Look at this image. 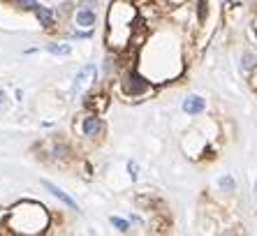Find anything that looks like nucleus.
<instances>
[{"label":"nucleus","instance_id":"2","mask_svg":"<svg viewBox=\"0 0 257 236\" xmlns=\"http://www.w3.org/2000/svg\"><path fill=\"white\" fill-rule=\"evenodd\" d=\"M7 232L10 234L37 236L44 234L49 227V211L40 202H19L7 215Z\"/></svg>","mask_w":257,"mask_h":236},{"label":"nucleus","instance_id":"5","mask_svg":"<svg viewBox=\"0 0 257 236\" xmlns=\"http://www.w3.org/2000/svg\"><path fill=\"white\" fill-rule=\"evenodd\" d=\"M97 21L95 14V0H84V5L76 12V26L84 28V30H93V26Z\"/></svg>","mask_w":257,"mask_h":236},{"label":"nucleus","instance_id":"9","mask_svg":"<svg viewBox=\"0 0 257 236\" xmlns=\"http://www.w3.org/2000/svg\"><path fill=\"white\" fill-rule=\"evenodd\" d=\"M204 104H206V102H204L199 95H190V97H185V100H183V111L197 116V114H202V111H204Z\"/></svg>","mask_w":257,"mask_h":236},{"label":"nucleus","instance_id":"20","mask_svg":"<svg viewBox=\"0 0 257 236\" xmlns=\"http://www.w3.org/2000/svg\"><path fill=\"white\" fill-rule=\"evenodd\" d=\"M255 35H257V28H255Z\"/></svg>","mask_w":257,"mask_h":236},{"label":"nucleus","instance_id":"18","mask_svg":"<svg viewBox=\"0 0 257 236\" xmlns=\"http://www.w3.org/2000/svg\"><path fill=\"white\" fill-rule=\"evenodd\" d=\"M250 86H253V88H255V90H257V72H255V74H253V76H250Z\"/></svg>","mask_w":257,"mask_h":236},{"label":"nucleus","instance_id":"17","mask_svg":"<svg viewBox=\"0 0 257 236\" xmlns=\"http://www.w3.org/2000/svg\"><path fill=\"white\" fill-rule=\"evenodd\" d=\"M130 176H132V181H137V162H130Z\"/></svg>","mask_w":257,"mask_h":236},{"label":"nucleus","instance_id":"12","mask_svg":"<svg viewBox=\"0 0 257 236\" xmlns=\"http://www.w3.org/2000/svg\"><path fill=\"white\" fill-rule=\"evenodd\" d=\"M241 67H243V70H255L257 67V56L250 54V51H246L243 58H241Z\"/></svg>","mask_w":257,"mask_h":236},{"label":"nucleus","instance_id":"14","mask_svg":"<svg viewBox=\"0 0 257 236\" xmlns=\"http://www.w3.org/2000/svg\"><path fill=\"white\" fill-rule=\"evenodd\" d=\"M111 225L116 227L118 232H128L130 229V222L128 220H123V218H111Z\"/></svg>","mask_w":257,"mask_h":236},{"label":"nucleus","instance_id":"11","mask_svg":"<svg viewBox=\"0 0 257 236\" xmlns=\"http://www.w3.org/2000/svg\"><path fill=\"white\" fill-rule=\"evenodd\" d=\"M46 51L56 56H67L70 54V44H46Z\"/></svg>","mask_w":257,"mask_h":236},{"label":"nucleus","instance_id":"19","mask_svg":"<svg viewBox=\"0 0 257 236\" xmlns=\"http://www.w3.org/2000/svg\"><path fill=\"white\" fill-rule=\"evenodd\" d=\"M5 100H7V97H5V90H0V104H5Z\"/></svg>","mask_w":257,"mask_h":236},{"label":"nucleus","instance_id":"16","mask_svg":"<svg viewBox=\"0 0 257 236\" xmlns=\"http://www.w3.org/2000/svg\"><path fill=\"white\" fill-rule=\"evenodd\" d=\"M206 14H209V2H206V0H199V21L206 19Z\"/></svg>","mask_w":257,"mask_h":236},{"label":"nucleus","instance_id":"6","mask_svg":"<svg viewBox=\"0 0 257 236\" xmlns=\"http://www.w3.org/2000/svg\"><path fill=\"white\" fill-rule=\"evenodd\" d=\"M102 132H105V123L97 118L95 111H91V114L84 118V123H81V134L93 139V137H100Z\"/></svg>","mask_w":257,"mask_h":236},{"label":"nucleus","instance_id":"15","mask_svg":"<svg viewBox=\"0 0 257 236\" xmlns=\"http://www.w3.org/2000/svg\"><path fill=\"white\" fill-rule=\"evenodd\" d=\"M220 188L227 190V192H232V190H234V178H232V176H223V178H220Z\"/></svg>","mask_w":257,"mask_h":236},{"label":"nucleus","instance_id":"4","mask_svg":"<svg viewBox=\"0 0 257 236\" xmlns=\"http://www.w3.org/2000/svg\"><path fill=\"white\" fill-rule=\"evenodd\" d=\"M95 81V65H86L84 70L75 76V84L70 88V100H76L79 95H86V90Z\"/></svg>","mask_w":257,"mask_h":236},{"label":"nucleus","instance_id":"1","mask_svg":"<svg viewBox=\"0 0 257 236\" xmlns=\"http://www.w3.org/2000/svg\"><path fill=\"white\" fill-rule=\"evenodd\" d=\"M139 21L137 7L128 0H114L107 10V28H105V42L111 51H123L135 35V26Z\"/></svg>","mask_w":257,"mask_h":236},{"label":"nucleus","instance_id":"13","mask_svg":"<svg viewBox=\"0 0 257 236\" xmlns=\"http://www.w3.org/2000/svg\"><path fill=\"white\" fill-rule=\"evenodd\" d=\"M14 5H16L19 10H23V12H28V10L35 12V7H37V0H14Z\"/></svg>","mask_w":257,"mask_h":236},{"label":"nucleus","instance_id":"3","mask_svg":"<svg viewBox=\"0 0 257 236\" xmlns=\"http://www.w3.org/2000/svg\"><path fill=\"white\" fill-rule=\"evenodd\" d=\"M151 88H153L151 79L146 74H141L139 70H135V67L128 70L123 74V81H121V93L125 97H141L151 93Z\"/></svg>","mask_w":257,"mask_h":236},{"label":"nucleus","instance_id":"10","mask_svg":"<svg viewBox=\"0 0 257 236\" xmlns=\"http://www.w3.org/2000/svg\"><path fill=\"white\" fill-rule=\"evenodd\" d=\"M35 14H37V19H40V26H42V28H46V30H49V28L54 26V12L49 10V7L37 5V7H35Z\"/></svg>","mask_w":257,"mask_h":236},{"label":"nucleus","instance_id":"8","mask_svg":"<svg viewBox=\"0 0 257 236\" xmlns=\"http://www.w3.org/2000/svg\"><path fill=\"white\" fill-rule=\"evenodd\" d=\"M109 107V95H91L86 97V109L88 111H95V114H100V111H105V109Z\"/></svg>","mask_w":257,"mask_h":236},{"label":"nucleus","instance_id":"7","mask_svg":"<svg viewBox=\"0 0 257 236\" xmlns=\"http://www.w3.org/2000/svg\"><path fill=\"white\" fill-rule=\"evenodd\" d=\"M42 185H44V188H46V190H49L51 194H54L56 199H60V202H63V204L67 206L70 211H79V206H76V202H75V199H72V197H70L67 192H63V190H60V188H58L56 183H51V181H46V178H44V181H42Z\"/></svg>","mask_w":257,"mask_h":236}]
</instances>
